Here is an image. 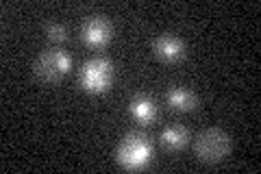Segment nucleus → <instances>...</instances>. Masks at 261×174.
Wrapping results in <instances>:
<instances>
[{
  "label": "nucleus",
  "instance_id": "1",
  "mask_svg": "<svg viewBox=\"0 0 261 174\" xmlns=\"http://www.w3.org/2000/svg\"><path fill=\"white\" fill-rule=\"evenodd\" d=\"M152 157V146L148 142V137L144 133H128L118 146L116 159L122 168L126 170H140Z\"/></svg>",
  "mask_w": 261,
  "mask_h": 174
},
{
  "label": "nucleus",
  "instance_id": "2",
  "mask_svg": "<svg viewBox=\"0 0 261 174\" xmlns=\"http://www.w3.org/2000/svg\"><path fill=\"white\" fill-rule=\"evenodd\" d=\"M113 81V63L102 57L89 59L79 74V85L87 94H102L107 92Z\"/></svg>",
  "mask_w": 261,
  "mask_h": 174
},
{
  "label": "nucleus",
  "instance_id": "3",
  "mask_svg": "<svg viewBox=\"0 0 261 174\" xmlns=\"http://www.w3.org/2000/svg\"><path fill=\"white\" fill-rule=\"evenodd\" d=\"M194 151L202 163H218L231 153V137L222 129H207L196 137Z\"/></svg>",
  "mask_w": 261,
  "mask_h": 174
},
{
  "label": "nucleus",
  "instance_id": "4",
  "mask_svg": "<svg viewBox=\"0 0 261 174\" xmlns=\"http://www.w3.org/2000/svg\"><path fill=\"white\" fill-rule=\"evenodd\" d=\"M70 68H72V59L61 48L44 51L35 61V74L46 83H57L59 79H63Z\"/></svg>",
  "mask_w": 261,
  "mask_h": 174
},
{
  "label": "nucleus",
  "instance_id": "5",
  "mask_svg": "<svg viewBox=\"0 0 261 174\" xmlns=\"http://www.w3.org/2000/svg\"><path fill=\"white\" fill-rule=\"evenodd\" d=\"M111 22L105 18V15H89V18L83 22V27H81V37L87 46L92 48H102L109 44L111 39Z\"/></svg>",
  "mask_w": 261,
  "mask_h": 174
},
{
  "label": "nucleus",
  "instance_id": "6",
  "mask_svg": "<svg viewBox=\"0 0 261 174\" xmlns=\"http://www.w3.org/2000/svg\"><path fill=\"white\" fill-rule=\"evenodd\" d=\"M152 51L161 61H166V63L181 61L185 57L183 41L178 37H174V35H159L157 39H154V44H152Z\"/></svg>",
  "mask_w": 261,
  "mask_h": 174
},
{
  "label": "nucleus",
  "instance_id": "7",
  "mask_svg": "<svg viewBox=\"0 0 261 174\" xmlns=\"http://www.w3.org/2000/svg\"><path fill=\"white\" fill-rule=\"evenodd\" d=\"M128 111L137 122H142V124H150L154 118H157V105H154L152 98L146 96V94H137V96L130 98Z\"/></svg>",
  "mask_w": 261,
  "mask_h": 174
},
{
  "label": "nucleus",
  "instance_id": "8",
  "mask_svg": "<svg viewBox=\"0 0 261 174\" xmlns=\"http://www.w3.org/2000/svg\"><path fill=\"white\" fill-rule=\"evenodd\" d=\"M196 103H198V98L187 87H172L168 92V105L174 111H192Z\"/></svg>",
  "mask_w": 261,
  "mask_h": 174
},
{
  "label": "nucleus",
  "instance_id": "9",
  "mask_svg": "<svg viewBox=\"0 0 261 174\" xmlns=\"http://www.w3.org/2000/svg\"><path fill=\"white\" fill-rule=\"evenodd\" d=\"M161 144L168 148V151H181L187 144V129H183L181 124H172V127H166L161 131Z\"/></svg>",
  "mask_w": 261,
  "mask_h": 174
},
{
  "label": "nucleus",
  "instance_id": "10",
  "mask_svg": "<svg viewBox=\"0 0 261 174\" xmlns=\"http://www.w3.org/2000/svg\"><path fill=\"white\" fill-rule=\"evenodd\" d=\"M46 35L50 37L55 44H61V41L68 39V29H65L63 24H59V22H50L46 27Z\"/></svg>",
  "mask_w": 261,
  "mask_h": 174
}]
</instances>
